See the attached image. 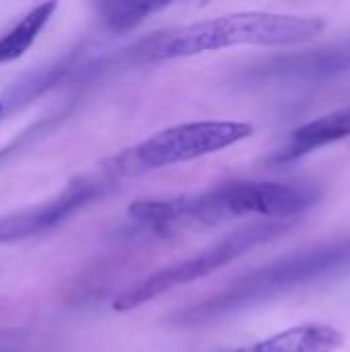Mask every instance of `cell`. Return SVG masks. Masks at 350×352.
I'll return each instance as SVG.
<instances>
[{
    "label": "cell",
    "mask_w": 350,
    "mask_h": 352,
    "mask_svg": "<svg viewBox=\"0 0 350 352\" xmlns=\"http://www.w3.org/2000/svg\"><path fill=\"white\" fill-rule=\"evenodd\" d=\"M237 352H241V351H237Z\"/></svg>",
    "instance_id": "7c38bea8"
},
{
    "label": "cell",
    "mask_w": 350,
    "mask_h": 352,
    "mask_svg": "<svg viewBox=\"0 0 350 352\" xmlns=\"http://www.w3.org/2000/svg\"><path fill=\"white\" fill-rule=\"evenodd\" d=\"M0 116H2V103H0Z\"/></svg>",
    "instance_id": "8fae6325"
},
{
    "label": "cell",
    "mask_w": 350,
    "mask_h": 352,
    "mask_svg": "<svg viewBox=\"0 0 350 352\" xmlns=\"http://www.w3.org/2000/svg\"><path fill=\"white\" fill-rule=\"evenodd\" d=\"M324 27L320 16L237 12L161 31L140 41L136 56L142 62H161L231 45H291L316 37Z\"/></svg>",
    "instance_id": "6da1fadb"
},
{
    "label": "cell",
    "mask_w": 350,
    "mask_h": 352,
    "mask_svg": "<svg viewBox=\"0 0 350 352\" xmlns=\"http://www.w3.org/2000/svg\"><path fill=\"white\" fill-rule=\"evenodd\" d=\"M252 132L254 128L245 122L177 124L124 151L116 159V165H111V171L132 175L142 171H155L175 163H186L237 144L239 140L252 136Z\"/></svg>",
    "instance_id": "277c9868"
},
{
    "label": "cell",
    "mask_w": 350,
    "mask_h": 352,
    "mask_svg": "<svg viewBox=\"0 0 350 352\" xmlns=\"http://www.w3.org/2000/svg\"><path fill=\"white\" fill-rule=\"evenodd\" d=\"M287 227H289L287 223H258V225L239 229L233 235H229L227 239L212 245L210 250L146 276L140 285L118 295L111 307L120 314L130 311V309H136V307L149 303L151 299L159 297L165 291H171L175 287H182V285L194 283L202 276H208L210 272L223 268L225 264L243 256L245 252L254 250L256 245L281 235Z\"/></svg>",
    "instance_id": "5b68a950"
},
{
    "label": "cell",
    "mask_w": 350,
    "mask_h": 352,
    "mask_svg": "<svg viewBox=\"0 0 350 352\" xmlns=\"http://www.w3.org/2000/svg\"><path fill=\"white\" fill-rule=\"evenodd\" d=\"M342 334L324 324H303L258 342L252 352H336Z\"/></svg>",
    "instance_id": "ba28073f"
},
{
    "label": "cell",
    "mask_w": 350,
    "mask_h": 352,
    "mask_svg": "<svg viewBox=\"0 0 350 352\" xmlns=\"http://www.w3.org/2000/svg\"><path fill=\"white\" fill-rule=\"evenodd\" d=\"M318 200L320 190L305 184L233 182L196 198H182V219L204 225L248 214L287 219L309 210Z\"/></svg>",
    "instance_id": "3957f363"
},
{
    "label": "cell",
    "mask_w": 350,
    "mask_h": 352,
    "mask_svg": "<svg viewBox=\"0 0 350 352\" xmlns=\"http://www.w3.org/2000/svg\"><path fill=\"white\" fill-rule=\"evenodd\" d=\"M95 192L97 184L93 179L72 182L70 188H66L50 202L12 212L8 217H0V245L27 239L56 227L58 223L68 219L76 208L87 204L95 196Z\"/></svg>",
    "instance_id": "8992f818"
},
{
    "label": "cell",
    "mask_w": 350,
    "mask_h": 352,
    "mask_svg": "<svg viewBox=\"0 0 350 352\" xmlns=\"http://www.w3.org/2000/svg\"><path fill=\"white\" fill-rule=\"evenodd\" d=\"M157 8H163V4H153V2H105L101 6L105 25L113 33H126V31L138 27Z\"/></svg>",
    "instance_id": "30bf717a"
},
{
    "label": "cell",
    "mask_w": 350,
    "mask_h": 352,
    "mask_svg": "<svg viewBox=\"0 0 350 352\" xmlns=\"http://www.w3.org/2000/svg\"><path fill=\"white\" fill-rule=\"evenodd\" d=\"M350 136V107L332 111L328 116H322L301 128H297L287 142L285 148L274 157L276 163H289L295 161L320 146L332 144L336 140H344Z\"/></svg>",
    "instance_id": "52a82bcc"
},
{
    "label": "cell",
    "mask_w": 350,
    "mask_h": 352,
    "mask_svg": "<svg viewBox=\"0 0 350 352\" xmlns=\"http://www.w3.org/2000/svg\"><path fill=\"white\" fill-rule=\"evenodd\" d=\"M350 264V241H338L332 245H322L305 254H297L293 258L274 262L239 283L231 285L227 291L215 295L212 299L188 309L179 324L194 326L202 324L206 320L225 316L229 311H235L243 305H250L254 301H260L264 297L283 293L287 289L311 283L320 276H326L330 272H336L342 266Z\"/></svg>",
    "instance_id": "7a4b0ae2"
},
{
    "label": "cell",
    "mask_w": 350,
    "mask_h": 352,
    "mask_svg": "<svg viewBox=\"0 0 350 352\" xmlns=\"http://www.w3.org/2000/svg\"><path fill=\"white\" fill-rule=\"evenodd\" d=\"M56 6V2H41L33 6L4 37H0V64L21 58L31 47V43L52 19Z\"/></svg>",
    "instance_id": "9c48e42d"
}]
</instances>
